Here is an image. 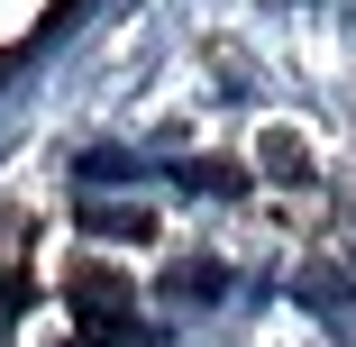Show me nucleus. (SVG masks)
<instances>
[{
    "label": "nucleus",
    "mask_w": 356,
    "mask_h": 347,
    "mask_svg": "<svg viewBox=\"0 0 356 347\" xmlns=\"http://www.w3.org/2000/svg\"><path fill=\"white\" fill-rule=\"evenodd\" d=\"M83 229H92V238H147L156 211H110V201H83Z\"/></svg>",
    "instance_id": "1"
},
{
    "label": "nucleus",
    "mask_w": 356,
    "mask_h": 347,
    "mask_svg": "<svg viewBox=\"0 0 356 347\" xmlns=\"http://www.w3.org/2000/svg\"><path fill=\"white\" fill-rule=\"evenodd\" d=\"M74 302H83V311H128V284H119V274H110V284H101V274H83Z\"/></svg>",
    "instance_id": "2"
},
{
    "label": "nucleus",
    "mask_w": 356,
    "mask_h": 347,
    "mask_svg": "<svg viewBox=\"0 0 356 347\" xmlns=\"http://www.w3.org/2000/svg\"><path fill=\"white\" fill-rule=\"evenodd\" d=\"M265 165H274V174H311V156L293 147V137H265Z\"/></svg>",
    "instance_id": "3"
}]
</instances>
